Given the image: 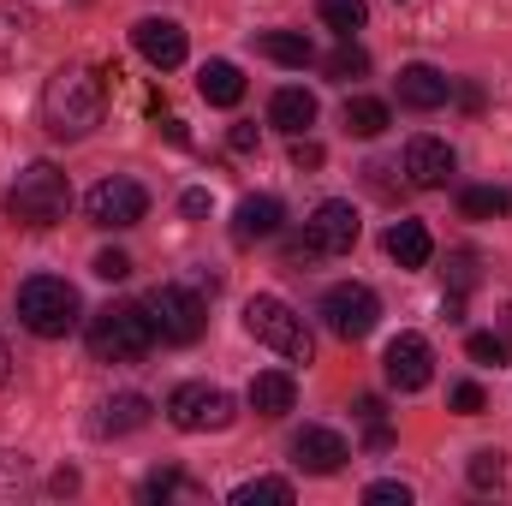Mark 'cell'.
<instances>
[{
  "instance_id": "1",
  "label": "cell",
  "mask_w": 512,
  "mask_h": 506,
  "mask_svg": "<svg viewBox=\"0 0 512 506\" xmlns=\"http://www.w3.org/2000/svg\"><path fill=\"white\" fill-rule=\"evenodd\" d=\"M102 108H108V84L90 66H60L42 90V126L54 137H90L102 126Z\"/></svg>"
},
{
  "instance_id": "2",
  "label": "cell",
  "mask_w": 512,
  "mask_h": 506,
  "mask_svg": "<svg viewBox=\"0 0 512 506\" xmlns=\"http://www.w3.org/2000/svg\"><path fill=\"white\" fill-rule=\"evenodd\" d=\"M18 322H24L36 340H66V334L84 322L78 286L60 280V274H30V280L18 286Z\"/></svg>"
},
{
  "instance_id": "3",
  "label": "cell",
  "mask_w": 512,
  "mask_h": 506,
  "mask_svg": "<svg viewBox=\"0 0 512 506\" xmlns=\"http://www.w3.org/2000/svg\"><path fill=\"white\" fill-rule=\"evenodd\" d=\"M84 340H90V358L96 364H137L155 346V322H149L143 304H108V310L90 316Z\"/></svg>"
},
{
  "instance_id": "4",
  "label": "cell",
  "mask_w": 512,
  "mask_h": 506,
  "mask_svg": "<svg viewBox=\"0 0 512 506\" xmlns=\"http://www.w3.org/2000/svg\"><path fill=\"white\" fill-rule=\"evenodd\" d=\"M6 209H12V221H24V227H54V221H66V209H72V179H66L54 161H30V167L12 179V191H6Z\"/></svg>"
},
{
  "instance_id": "5",
  "label": "cell",
  "mask_w": 512,
  "mask_h": 506,
  "mask_svg": "<svg viewBox=\"0 0 512 506\" xmlns=\"http://www.w3.org/2000/svg\"><path fill=\"white\" fill-rule=\"evenodd\" d=\"M245 328H251L268 352H280L286 364H310V328H304V316L286 298L256 292L251 304H245Z\"/></svg>"
},
{
  "instance_id": "6",
  "label": "cell",
  "mask_w": 512,
  "mask_h": 506,
  "mask_svg": "<svg viewBox=\"0 0 512 506\" xmlns=\"http://www.w3.org/2000/svg\"><path fill=\"white\" fill-rule=\"evenodd\" d=\"M358 245V209L352 203H340V197H328V203H316V215L304 221V239H292L286 245V262H322V256H346Z\"/></svg>"
},
{
  "instance_id": "7",
  "label": "cell",
  "mask_w": 512,
  "mask_h": 506,
  "mask_svg": "<svg viewBox=\"0 0 512 506\" xmlns=\"http://www.w3.org/2000/svg\"><path fill=\"white\" fill-rule=\"evenodd\" d=\"M143 310H149V322H155V340H167V346L203 340L209 310H203V298H197L191 286H155V292L143 298Z\"/></svg>"
},
{
  "instance_id": "8",
  "label": "cell",
  "mask_w": 512,
  "mask_h": 506,
  "mask_svg": "<svg viewBox=\"0 0 512 506\" xmlns=\"http://www.w3.org/2000/svg\"><path fill=\"white\" fill-rule=\"evenodd\" d=\"M233 393L209 387V381H185L167 393V423L185 429V435H209V429H233Z\"/></svg>"
},
{
  "instance_id": "9",
  "label": "cell",
  "mask_w": 512,
  "mask_h": 506,
  "mask_svg": "<svg viewBox=\"0 0 512 506\" xmlns=\"http://www.w3.org/2000/svg\"><path fill=\"white\" fill-rule=\"evenodd\" d=\"M322 322H328L334 340H364V334H376V322H382V298H376L364 280H340V286L322 292Z\"/></svg>"
},
{
  "instance_id": "10",
  "label": "cell",
  "mask_w": 512,
  "mask_h": 506,
  "mask_svg": "<svg viewBox=\"0 0 512 506\" xmlns=\"http://www.w3.org/2000/svg\"><path fill=\"white\" fill-rule=\"evenodd\" d=\"M84 209H90V227H108V233H126L137 227L143 215H149V191L126 179V173H114V179H102V185H90V197H84Z\"/></svg>"
},
{
  "instance_id": "11",
  "label": "cell",
  "mask_w": 512,
  "mask_h": 506,
  "mask_svg": "<svg viewBox=\"0 0 512 506\" xmlns=\"http://www.w3.org/2000/svg\"><path fill=\"white\" fill-rule=\"evenodd\" d=\"M382 370H387V381H393L399 393H423V387L435 381V352H429L423 334H399V340H387Z\"/></svg>"
},
{
  "instance_id": "12",
  "label": "cell",
  "mask_w": 512,
  "mask_h": 506,
  "mask_svg": "<svg viewBox=\"0 0 512 506\" xmlns=\"http://www.w3.org/2000/svg\"><path fill=\"white\" fill-rule=\"evenodd\" d=\"M346 459H352V447H346L334 429H322V423H304V429L292 435V465L310 471V477H340Z\"/></svg>"
},
{
  "instance_id": "13",
  "label": "cell",
  "mask_w": 512,
  "mask_h": 506,
  "mask_svg": "<svg viewBox=\"0 0 512 506\" xmlns=\"http://www.w3.org/2000/svg\"><path fill=\"white\" fill-rule=\"evenodd\" d=\"M131 42H137V54H143L155 72L185 66V30H179L173 18H137V24H131Z\"/></svg>"
},
{
  "instance_id": "14",
  "label": "cell",
  "mask_w": 512,
  "mask_h": 506,
  "mask_svg": "<svg viewBox=\"0 0 512 506\" xmlns=\"http://www.w3.org/2000/svg\"><path fill=\"white\" fill-rule=\"evenodd\" d=\"M453 149L441 143V137H411L405 143V179L417 185V191H441L447 179H453Z\"/></svg>"
},
{
  "instance_id": "15",
  "label": "cell",
  "mask_w": 512,
  "mask_h": 506,
  "mask_svg": "<svg viewBox=\"0 0 512 506\" xmlns=\"http://www.w3.org/2000/svg\"><path fill=\"white\" fill-rule=\"evenodd\" d=\"M447 96H453V78H447V72H435V66H423V60H411V66L399 72V102H405V108L429 114V108H441Z\"/></svg>"
},
{
  "instance_id": "16",
  "label": "cell",
  "mask_w": 512,
  "mask_h": 506,
  "mask_svg": "<svg viewBox=\"0 0 512 506\" xmlns=\"http://www.w3.org/2000/svg\"><path fill=\"white\" fill-rule=\"evenodd\" d=\"M149 423V399L143 393H114V399H102L96 405V417H90V429L108 441V435H131V429H143Z\"/></svg>"
},
{
  "instance_id": "17",
  "label": "cell",
  "mask_w": 512,
  "mask_h": 506,
  "mask_svg": "<svg viewBox=\"0 0 512 506\" xmlns=\"http://www.w3.org/2000/svg\"><path fill=\"white\" fill-rule=\"evenodd\" d=\"M280 233V197H268V191H256L239 203V215H233V239L239 245H256V239H274Z\"/></svg>"
},
{
  "instance_id": "18",
  "label": "cell",
  "mask_w": 512,
  "mask_h": 506,
  "mask_svg": "<svg viewBox=\"0 0 512 506\" xmlns=\"http://www.w3.org/2000/svg\"><path fill=\"white\" fill-rule=\"evenodd\" d=\"M268 126H280L286 137H304V131L316 126V96L298 90V84L274 90V102H268Z\"/></svg>"
},
{
  "instance_id": "19",
  "label": "cell",
  "mask_w": 512,
  "mask_h": 506,
  "mask_svg": "<svg viewBox=\"0 0 512 506\" xmlns=\"http://www.w3.org/2000/svg\"><path fill=\"white\" fill-rule=\"evenodd\" d=\"M251 411L256 417H286L292 405H298V381L286 376V370H262V376H251Z\"/></svg>"
},
{
  "instance_id": "20",
  "label": "cell",
  "mask_w": 512,
  "mask_h": 506,
  "mask_svg": "<svg viewBox=\"0 0 512 506\" xmlns=\"http://www.w3.org/2000/svg\"><path fill=\"white\" fill-rule=\"evenodd\" d=\"M197 90H203L209 108H239V102H245V72H239L233 60H209V66L197 72Z\"/></svg>"
},
{
  "instance_id": "21",
  "label": "cell",
  "mask_w": 512,
  "mask_h": 506,
  "mask_svg": "<svg viewBox=\"0 0 512 506\" xmlns=\"http://www.w3.org/2000/svg\"><path fill=\"white\" fill-rule=\"evenodd\" d=\"M387 256H393L399 268H429V256H435L429 227H423V221H393V227H387Z\"/></svg>"
},
{
  "instance_id": "22",
  "label": "cell",
  "mask_w": 512,
  "mask_h": 506,
  "mask_svg": "<svg viewBox=\"0 0 512 506\" xmlns=\"http://www.w3.org/2000/svg\"><path fill=\"white\" fill-rule=\"evenodd\" d=\"M459 215H465V221H495V215H512V191H501V185H471V191L459 197Z\"/></svg>"
},
{
  "instance_id": "23",
  "label": "cell",
  "mask_w": 512,
  "mask_h": 506,
  "mask_svg": "<svg viewBox=\"0 0 512 506\" xmlns=\"http://www.w3.org/2000/svg\"><path fill=\"white\" fill-rule=\"evenodd\" d=\"M268 60H280V66H310L316 60V48H310V36H298V30H268L262 42H256Z\"/></svg>"
},
{
  "instance_id": "24",
  "label": "cell",
  "mask_w": 512,
  "mask_h": 506,
  "mask_svg": "<svg viewBox=\"0 0 512 506\" xmlns=\"http://www.w3.org/2000/svg\"><path fill=\"white\" fill-rule=\"evenodd\" d=\"M346 131H352V137H382L387 131V102H376V96H352V102H346Z\"/></svg>"
},
{
  "instance_id": "25",
  "label": "cell",
  "mask_w": 512,
  "mask_h": 506,
  "mask_svg": "<svg viewBox=\"0 0 512 506\" xmlns=\"http://www.w3.org/2000/svg\"><path fill=\"white\" fill-rule=\"evenodd\" d=\"M233 506H292V483H280V477L239 483V489H233Z\"/></svg>"
},
{
  "instance_id": "26",
  "label": "cell",
  "mask_w": 512,
  "mask_h": 506,
  "mask_svg": "<svg viewBox=\"0 0 512 506\" xmlns=\"http://www.w3.org/2000/svg\"><path fill=\"white\" fill-rule=\"evenodd\" d=\"M316 12H322V24H328V30H340V36L364 30V18H370V6H364V0H316Z\"/></svg>"
},
{
  "instance_id": "27",
  "label": "cell",
  "mask_w": 512,
  "mask_h": 506,
  "mask_svg": "<svg viewBox=\"0 0 512 506\" xmlns=\"http://www.w3.org/2000/svg\"><path fill=\"white\" fill-rule=\"evenodd\" d=\"M322 72H328V78H364V72H370V54H364V48L346 36V42H340V48L322 60Z\"/></svg>"
},
{
  "instance_id": "28",
  "label": "cell",
  "mask_w": 512,
  "mask_h": 506,
  "mask_svg": "<svg viewBox=\"0 0 512 506\" xmlns=\"http://www.w3.org/2000/svg\"><path fill=\"white\" fill-rule=\"evenodd\" d=\"M465 352H471V364L501 370V364L512 358V340H507V334H471V340H465Z\"/></svg>"
},
{
  "instance_id": "29",
  "label": "cell",
  "mask_w": 512,
  "mask_h": 506,
  "mask_svg": "<svg viewBox=\"0 0 512 506\" xmlns=\"http://www.w3.org/2000/svg\"><path fill=\"white\" fill-rule=\"evenodd\" d=\"M483 280V256L477 251H453L447 256V292H471Z\"/></svg>"
},
{
  "instance_id": "30",
  "label": "cell",
  "mask_w": 512,
  "mask_h": 506,
  "mask_svg": "<svg viewBox=\"0 0 512 506\" xmlns=\"http://www.w3.org/2000/svg\"><path fill=\"white\" fill-rule=\"evenodd\" d=\"M501 477H507V453L477 447V453H471V483H477V489H501Z\"/></svg>"
},
{
  "instance_id": "31",
  "label": "cell",
  "mask_w": 512,
  "mask_h": 506,
  "mask_svg": "<svg viewBox=\"0 0 512 506\" xmlns=\"http://www.w3.org/2000/svg\"><path fill=\"white\" fill-rule=\"evenodd\" d=\"M173 495H197V489H191L173 465H167V471H155V477L143 483V501H173Z\"/></svg>"
},
{
  "instance_id": "32",
  "label": "cell",
  "mask_w": 512,
  "mask_h": 506,
  "mask_svg": "<svg viewBox=\"0 0 512 506\" xmlns=\"http://www.w3.org/2000/svg\"><path fill=\"white\" fill-rule=\"evenodd\" d=\"M447 405H453L459 417H477V411H483V387H477V381H459V387L447 393Z\"/></svg>"
},
{
  "instance_id": "33",
  "label": "cell",
  "mask_w": 512,
  "mask_h": 506,
  "mask_svg": "<svg viewBox=\"0 0 512 506\" xmlns=\"http://www.w3.org/2000/svg\"><path fill=\"white\" fill-rule=\"evenodd\" d=\"M364 501L370 506H411V489H405V483H370Z\"/></svg>"
},
{
  "instance_id": "34",
  "label": "cell",
  "mask_w": 512,
  "mask_h": 506,
  "mask_svg": "<svg viewBox=\"0 0 512 506\" xmlns=\"http://www.w3.org/2000/svg\"><path fill=\"white\" fill-rule=\"evenodd\" d=\"M292 167H298V173H316V167H322V143H310V131L292 137Z\"/></svg>"
},
{
  "instance_id": "35",
  "label": "cell",
  "mask_w": 512,
  "mask_h": 506,
  "mask_svg": "<svg viewBox=\"0 0 512 506\" xmlns=\"http://www.w3.org/2000/svg\"><path fill=\"white\" fill-rule=\"evenodd\" d=\"M24 30H30L24 18H12V12H0V60H6V54H18V42H24Z\"/></svg>"
},
{
  "instance_id": "36",
  "label": "cell",
  "mask_w": 512,
  "mask_h": 506,
  "mask_svg": "<svg viewBox=\"0 0 512 506\" xmlns=\"http://www.w3.org/2000/svg\"><path fill=\"white\" fill-rule=\"evenodd\" d=\"M90 268H96L102 280H126V274H131V256H126V251H102Z\"/></svg>"
},
{
  "instance_id": "37",
  "label": "cell",
  "mask_w": 512,
  "mask_h": 506,
  "mask_svg": "<svg viewBox=\"0 0 512 506\" xmlns=\"http://www.w3.org/2000/svg\"><path fill=\"white\" fill-rule=\"evenodd\" d=\"M24 471H30V465H24L18 453H0V495H6V489H18V483H24Z\"/></svg>"
},
{
  "instance_id": "38",
  "label": "cell",
  "mask_w": 512,
  "mask_h": 506,
  "mask_svg": "<svg viewBox=\"0 0 512 506\" xmlns=\"http://www.w3.org/2000/svg\"><path fill=\"white\" fill-rule=\"evenodd\" d=\"M179 209H185L191 221H203V215H209V191H185V197H179Z\"/></svg>"
},
{
  "instance_id": "39",
  "label": "cell",
  "mask_w": 512,
  "mask_h": 506,
  "mask_svg": "<svg viewBox=\"0 0 512 506\" xmlns=\"http://www.w3.org/2000/svg\"><path fill=\"white\" fill-rule=\"evenodd\" d=\"M364 173H370V185H376L382 197H393V167H387V161H370Z\"/></svg>"
},
{
  "instance_id": "40",
  "label": "cell",
  "mask_w": 512,
  "mask_h": 506,
  "mask_svg": "<svg viewBox=\"0 0 512 506\" xmlns=\"http://www.w3.org/2000/svg\"><path fill=\"white\" fill-rule=\"evenodd\" d=\"M161 137H167V143H179V149H185V143H191V131H185V120H173V114H167V120H161Z\"/></svg>"
},
{
  "instance_id": "41",
  "label": "cell",
  "mask_w": 512,
  "mask_h": 506,
  "mask_svg": "<svg viewBox=\"0 0 512 506\" xmlns=\"http://www.w3.org/2000/svg\"><path fill=\"white\" fill-rule=\"evenodd\" d=\"M227 143H233L239 155H251V149H256V126H233V137H227Z\"/></svg>"
},
{
  "instance_id": "42",
  "label": "cell",
  "mask_w": 512,
  "mask_h": 506,
  "mask_svg": "<svg viewBox=\"0 0 512 506\" xmlns=\"http://www.w3.org/2000/svg\"><path fill=\"white\" fill-rule=\"evenodd\" d=\"M6 376H12V352H6V340H0V387H6Z\"/></svg>"
},
{
  "instance_id": "43",
  "label": "cell",
  "mask_w": 512,
  "mask_h": 506,
  "mask_svg": "<svg viewBox=\"0 0 512 506\" xmlns=\"http://www.w3.org/2000/svg\"><path fill=\"white\" fill-rule=\"evenodd\" d=\"M501 334H507V340H512V304H507V310H501Z\"/></svg>"
}]
</instances>
